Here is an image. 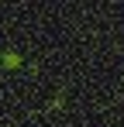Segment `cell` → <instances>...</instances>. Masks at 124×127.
<instances>
[{
  "label": "cell",
  "instance_id": "obj_1",
  "mask_svg": "<svg viewBox=\"0 0 124 127\" xmlns=\"http://www.w3.org/2000/svg\"><path fill=\"white\" fill-rule=\"evenodd\" d=\"M3 65H7V69H17V65H21V55H17V52H7V55H3Z\"/></svg>",
  "mask_w": 124,
  "mask_h": 127
}]
</instances>
